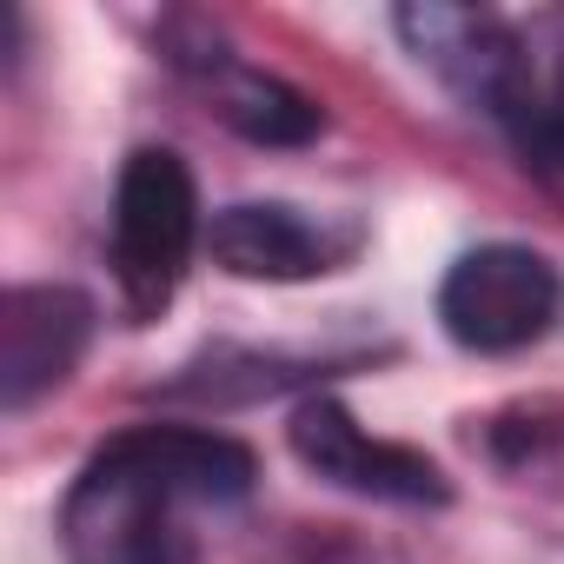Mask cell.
Instances as JSON below:
<instances>
[{
    "label": "cell",
    "instance_id": "6da1fadb",
    "mask_svg": "<svg viewBox=\"0 0 564 564\" xmlns=\"http://www.w3.org/2000/svg\"><path fill=\"white\" fill-rule=\"evenodd\" d=\"M252 478V452L213 425H133L74 471L54 531L74 564H193V518L246 505Z\"/></svg>",
    "mask_w": 564,
    "mask_h": 564
},
{
    "label": "cell",
    "instance_id": "7a4b0ae2",
    "mask_svg": "<svg viewBox=\"0 0 564 564\" xmlns=\"http://www.w3.org/2000/svg\"><path fill=\"white\" fill-rule=\"evenodd\" d=\"M399 34L458 100L505 127L524 166L564 180V14L405 8Z\"/></svg>",
    "mask_w": 564,
    "mask_h": 564
},
{
    "label": "cell",
    "instance_id": "3957f363",
    "mask_svg": "<svg viewBox=\"0 0 564 564\" xmlns=\"http://www.w3.org/2000/svg\"><path fill=\"white\" fill-rule=\"evenodd\" d=\"M199 239L206 226H199V186L186 160L173 147H140L113 186V279L140 319L166 313Z\"/></svg>",
    "mask_w": 564,
    "mask_h": 564
},
{
    "label": "cell",
    "instance_id": "277c9868",
    "mask_svg": "<svg viewBox=\"0 0 564 564\" xmlns=\"http://www.w3.org/2000/svg\"><path fill=\"white\" fill-rule=\"evenodd\" d=\"M557 300H564V279L544 252L531 246H471L438 286V326L465 346V352H524L551 333L557 319Z\"/></svg>",
    "mask_w": 564,
    "mask_h": 564
},
{
    "label": "cell",
    "instance_id": "5b68a950",
    "mask_svg": "<svg viewBox=\"0 0 564 564\" xmlns=\"http://www.w3.org/2000/svg\"><path fill=\"white\" fill-rule=\"evenodd\" d=\"M293 452L326 485H346L359 498H386V505H445L452 498L445 471L425 452L392 445V438H372L339 399H306L293 412Z\"/></svg>",
    "mask_w": 564,
    "mask_h": 564
},
{
    "label": "cell",
    "instance_id": "8992f818",
    "mask_svg": "<svg viewBox=\"0 0 564 564\" xmlns=\"http://www.w3.org/2000/svg\"><path fill=\"white\" fill-rule=\"evenodd\" d=\"M352 246H359L352 226L313 219L306 206H286V199H232L206 226L213 265H226L232 279H272V286L333 272Z\"/></svg>",
    "mask_w": 564,
    "mask_h": 564
},
{
    "label": "cell",
    "instance_id": "52a82bcc",
    "mask_svg": "<svg viewBox=\"0 0 564 564\" xmlns=\"http://www.w3.org/2000/svg\"><path fill=\"white\" fill-rule=\"evenodd\" d=\"M94 339V300L74 286H14L0 300V405L14 419L54 392Z\"/></svg>",
    "mask_w": 564,
    "mask_h": 564
},
{
    "label": "cell",
    "instance_id": "ba28073f",
    "mask_svg": "<svg viewBox=\"0 0 564 564\" xmlns=\"http://www.w3.org/2000/svg\"><path fill=\"white\" fill-rule=\"evenodd\" d=\"M180 61L206 80L219 120H226L232 133L259 140V147H306V140L326 127L319 100L300 94V87H286L279 74H259V67H246V61H232V54H219V47H213V54H180Z\"/></svg>",
    "mask_w": 564,
    "mask_h": 564
}]
</instances>
